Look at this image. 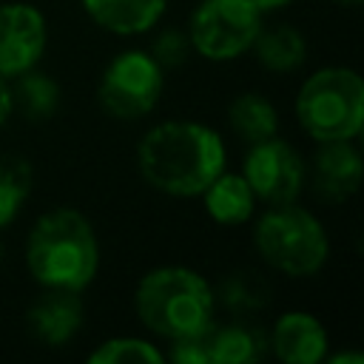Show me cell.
<instances>
[{
    "label": "cell",
    "mask_w": 364,
    "mask_h": 364,
    "mask_svg": "<svg viewBox=\"0 0 364 364\" xmlns=\"http://www.w3.org/2000/svg\"><path fill=\"white\" fill-rule=\"evenodd\" d=\"M136 168L154 191L191 199L228 168L225 139L205 122L168 119L148 128L139 139Z\"/></svg>",
    "instance_id": "obj_1"
},
{
    "label": "cell",
    "mask_w": 364,
    "mask_h": 364,
    "mask_svg": "<svg viewBox=\"0 0 364 364\" xmlns=\"http://www.w3.org/2000/svg\"><path fill=\"white\" fill-rule=\"evenodd\" d=\"M26 264L40 287L82 293L100 270L94 225L74 208H54L43 213L28 230Z\"/></svg>",
    "instance_id": "obj_2"
},
{
    "label": "cell",
    "mask_w": 364,
    "mask_h": 364,
    "mask_svg": "<svg viewBox=\"0 0 364 364\" xmlns=\"http://www.w3.org/2000/svg\"><path fill=\"white\" fill-rule=\"evenodd\" d=\"M134 310L145 330L165 341L205 333L216 316L213 287L202 273L185 264L148 270L134 290Z\"/></svg>",
    "instance_id": "obj_3"
},
{
    "label": "cell",
    "mask_w": 364,
    "mask_h": 364,
    "mask_svg": "<svg viewBox=\"0 0 364 364\" xmlns=\"http://www.w3.org/2000/svg\"><path fill=\"white\" fill-rule=\"evenodd\" d=\"M253 245L270 270L293 279L316 276L330 256L321 219L296 202L270 205L253 228Z\"/></svg>",
    "instance_id": "obj_4"
},
{
    "label": "cell",
    "mask_w": 364,
    "mask_h": 364,
    "mask_svg": "<svg viewBox=\"0 0 364 364\" xmlns=\"http://www.w3.org/2000/svg\"><path fill=\"white\" fill-rule=\"evenodd\" d=\"M296 119L316 142L355 139L364 125V80L347 65L313 71L296 94Z\"/></svg>",
    "instance_id": "obj_5"
},
{
    "label": "cell",
    "mask_w": 364,
    "mask_h": 364,
    "mask_svg": "<svg viewBox=\"0 0 364 364\" xmlns=\"http://www.w3.org/2000/svg\"><path fill=\"white\" fill-rule=\"evenodd\" d=\"M262 11L253 0H202L188 20V40L193 54L225 63L253 48L262 31Z\"/></svg>",
    "instance_id": "obj_6"
},
{
    "label": "cell",
    "mask_w": 364,
    "mask_h": 364,
    "mask_svg": "<svg viewBox=\"0 0 364 364\" xmlns=\"http://www.w3.org/2000/svg\"><path fill=\"white\" fill-rule=\"evenodd\" d=\"M165 88V71L142 48H125L111 57L100 77V105L108 117L134 122L148 117Z\"/></svg>",
    "instance_id": "obj_7"
},
{
    "label": "cell",
    "mask_w": 364,
    "mask_h": 364,
    "mask_svg": "<svg viewBox=\"0 0 364 364\" xmlns=\"http://www.w3.org/2000/svg\"><path fill=\"white\" fill-rule=\"evenodd\" d=\"M239 173L247 179L256 202L264 205L296 202L307 182V165L301 154L282 136H267L247 145Z\"/></svg>",
    "instance_id": "obj_8"
},
{
    "label": "cell",
    "mask_w": 364,
    "mask_h": 364,
    "mask_svg": "<svg viewBox=\"0 0 364 364\" xmlns=\"http://www.w3.org/2000/svg\"><path fill=\"white\" fill-rule=\"evenodd\" d=\"M48 46V26L31 3L0 6V77L14 80L28 68H37Z\"/></svg>",
    "instance_id": "obj_9"
},
{
    "label": "cell",
    "mask_w": 364,
    "mask_h": 364,
    "mask_svg": "<svg viewBox=\"0 0 364 364\" xmlns=\"http://www.w3.org/2000/svg\"><path fill=\"white\" fill-rule=\"evenodd\" d=\"M364 173V162L353 139H333L318 142V151L313 154V162L307 168V176L313 182V191L327 202H344L358 191Z\"/></svg>",
    "instance_id": "obj_10"
},
{
    "label": "cell",
    "mask_w": 364,
    "mask_h": 364,
    "mask_svg": "<svg viewBox=\"0 0 364 364\" xmlns=\"http://www.w3.org/2000/svg\"><path fill=\"white\" fill-rule=\"evenodd\" d=\"M327 330L307 310H287L276 318L267 347L284 364H318L327 355Z\"/></svg>",
    "instance_id": "obj_11"
},
{
    "label": "cell",
    "mask_w": 364,
    "mask_h": 364,
    "mask_svg": "<svg viewBox=\"0 0 364 364\" xmlns=\"http://www.w3.org/2000/svg\"><path fill=\"white\" fill-rule=\"evenodd\" d=\"M82 299L74 290H48L43 287V293L37 296V301L28 307V330L31 336L46 344V347H63L68 344L80 327H82Z\"/></svg>",
    "instance_id": "obj_12"
},
{
    "label": "cell",
    "mask_w": 364,
    "mask_h": 364,
    "mask_svg": "<svg viewBox=\"0 0 364 364\" xmlns=\"http://www.w3.org/2000/svg\"><path fill=\"white\" fill-rule=\"evenodd\" d=\"M91 23L117 37L151 31L165 14L168 0H80Z\"/></svg>",
    "instance_id": "obj_13"
},
{
    "label": "cell",
    "mask_w": 364,
    "mask_h": 364,
    "mask_svg": "<svg viewBox=\"0 0 364 364\" xmlns=\"http://www.w3.org/2000/svg\"><path fill=\"white\" fill-rule=\"evenodd\" d=\"M202 338L208 364H253L270 350L267 336L247 318H233L222 327L210 324Z\"/></svg>",
    "instance_id": "obj_14"
},
{
    "label": "cell",
    "mask_w": 364,
    "mask_h": 364,
    "mask_svg": "<svg viewBox=\"0 0 364 364\" xmlns=\"http://www.w3.org/2000/svg\"><path fill=\"white\" fill-rule=\"evenodd\" d=\"M199 196H202L205 213L216 225H225V228L245 225L256 210V196H253L247 179L236 171H228V168Z\"/></svg>",
    "instance_id": "obj_15"
},
{
    "label": "cell",
    "mask_w": 364,
    "mask_h": 364,
    "mask_svg": "<svg viewBox=\"0 0 364 364\" xmlns=\"http://www.w3.org/2000/svg\"><path fill=\"white\" fill-rule=\"evenodd\" d=\"M216 307L228 310L233 318H250L262 313L273 299V284L262 270H233L213 287Z\"/></svg>",
    "instance_id": "obj_16"
},
{
    "label": "cell",
    "mask_w": 364,
    "mask_h": 364,
    "mask_svg": "<svg viewBox=\"0 0 364 364\" xmlns=\"http://www.w3.org/2000/svg\"><path fill=\"white\" fill-rule=\"evenodd\" d=\"M253 51H256V60L262 63V68L270 74H293L307 60L304 34L284 23L270 26V28L262 26V31L253 40Z\"/></svg>",
    "instance_id": "obj_17"
},
{
    "label": "cell",
    "mask_w": 364,
    "mask_h": 364,
    "mask_svg": "<svg viewBox=\"0 0 364 364\" xmlns=\"http://www.w3.org/2000/svg\"><path fill=\"white\" fill-rule=\"evenodd\" d=\"M228 125L242 142L253 145V142H262L267 136H276L279 111L264 94L245 91V94L233 97V102L228 105Z\"/></svg>",
    "instance_id": "obj_18"
},
{
    "label": "cell",
    "mask_w": 364,
    "mask_h": 364,
    "mask_svg": "<svg viewBox=\"0 0 364 364\" xmlns=\"http://www.w3.org/2000/svg\"><path fill=\"white\" fill-rule=\"evenodd\" d=\"M11 97H14V111H20L31 122H46L57 114L60 108V85L54 77L28 68L11 82Z\"/></svg>",
    "instance_id": "obj_19"
},
{
    "label": "cell",
    "mask_w": 364,
    "mask_h": 364,
    "mask_svg": "<svg viewBox=\"0 0 364 364\" xmlns=\"http://www.w3.org/2000/svg\"><path fill=\"white\" fill-rule=\"evenodd\" d=\"M34 185V171L23 156H0V230L9 228Z\"/></svg>",
    "instance_id": "obj_20"
},
{
    "label": "cell",
    "mask_w": 364,
    "mask_h": 364,
    "mask_svg": "<svg viewBox=\"0 0 364 364\" xmlns=\"http://www.w3.org/2000/svg\"><path fill=\"white\" fill-rule=\"evenodd\" d=\"M91 364H159L165 361V353L139 336H114L105 338L97 350L88 353Z\"/></svg>",
    "instance_id": "obj_21"
},
{
    "label": "cell",
    "mask_w": 364,
    "mask_h": 364,
    "mask_svg": "<svg viewBox=\"0 0 364 364\" xmlns=\"http://www.w3.org/2000/svg\"><path fill=\"white\" fill-rule=\"evenodd\" d=\"M148 54L159 63L162 71H173L179 65L188 63V57L193 54L191 48V40H188V31H179V28H159L151 40V48Z\"/></svg>",
    "instance_id": "obj_22"
},
{
    "label": "cell",
    "mask_w": 364,
    "mask_h": 364,
    "mask_svg": "<svg viewBox=\"0 0 364 364\" xmlns=\"http://www.w3.org/2000/svg\"><path fill=\"white\" fill-rule=\"evenodd\" d=\"M14 114V97H11V80L0 77V125H6Z\"/></svg>",
    "instance_id": "obj_23"
},
{
    "label": "cell",
    "mask_w": 364,
    "mask_h": 364,
    "mask_svg": "<svg viewBox=\"0 0 364 364\" xmlns=\"http://www.w3.org/2000/svg\"><path fill=\"white\" fill-rule=\"evenodd\" d=\"M324 361L330 364H364L361 353H336V355H324Z\"/></svg>",
    "instance_id": "obj_24"
},
{
    "label": "cell",
    "mask_w": 364,
    "mask_h": 364,
    "mask_svg": "<svg viewBox=\"0 0 364 364\" xmlns=\"http://www.w3.org/2000/svg\"><path fill=\"white\" fill-rule=\"evenodd\" d=\"M253 3L259 6V11H262V14H267V11H279V9L290 6L293 0H253Z\"/></svg>",
    "instance_id": "obj_25"
},
{
    "label": "cell",
    "mask_w": 364,
    "mask_h": 364,
    "mask_svg": "<svg viewBox=\"0 0 364 364\" xmlns=\"http://www.w3.org/2000/svg\"><path fill=\"white\" fill-rule=\"evenodd\" d=\"M336 6H347V9H355V6H361V0H333Z\"/></svg>",
    "instance_id": "obj_26"
},
{
    "label": "cell",
    "mask_w": 364,
    "mask_h": 364,
    "mask_svg": "<svg viewBox=\"0 0 364 364\" xmlns=\"http://www.w3.org/2000/svg\"><path fill=\"white\" fill-rule=\"evenodd\" d=\"M3 256H6V247H3V236H0V264H3Z\"/></svg>",
    "instance_id": "obj_27"
}]
</instances>
